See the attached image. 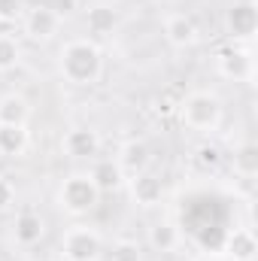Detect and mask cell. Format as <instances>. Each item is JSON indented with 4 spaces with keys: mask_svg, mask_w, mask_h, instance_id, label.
I'll list each match as a JSON object with an SVG mask.
<instances>
[{
    "mask_svg": "<svg viewBox=\"0 0 258 261\" xmlns=\"http://www.w3.org/2000/svg\"><path fill=\"white\" fill-rule=\"evenodd\" d=\"M58 73L70 85H94L104 76V52L94 40H67L58 52Z\"/></svg>",
    "mask_w": 258,
    "mask_h": 261,
    "instance_id": "obj_1",
    "label": "cell"
},
{
    "mask_svg": "<svg viewBox=\"0 0 258 261\" xmlns=\"http://www.w3.org/2000/svg\"><path fill=\"white\" fill-rule=\"evenodd\" d=\"M225 119V107L213 91H192L179 103V122L194 134H213Z\"/></svg>",
    "mask_w": 258,
    "mask_h": 261,
    "instance_id": "obj_2",
    "label": "cell"
},
{
    "mask_svg": "<svg viewBox=\"0 0 258 261\" xmlns=\"http://www.w3.org/2000/svg\"><path fill=\"white\" fill-rule=\"evenodd\" d=\"M100 203V192L88 173H70L58 186V206L67 216H88Z\"/></svg>",
    "mask_w": 258,
    "mask_h": 261,
    "instance_id": "obj_3",
    "label": "cell"
},
{
    "mask_svg": "<svg viewBox=\"0 0 258 261\" xmlns=\"http://www.w3.org/2000/svg\"><path fill=\"white\" fill-rule=\"evenodd\" d=\"M61 252L67 261H100L104 240L91 225H73L61 237Z\"/></svg>",
    "mask_w": 258,
    "mask_h": 261,
    "instance_id": "obj_4",
    "label": "cell"
},
{
    "mask_svg": "<svg viewBox=\"0 0 258 261\" xmlns=\"http://www.w3.org/2000/svg\"><path fill=\"white\" fill-rule=\"evenodd\" d=\"M225 28L231 43H249L258 31V6L255 0H237L225 12Z\"/></svg>",
    "mask_w": 258,
    "mask_h": 261,
    "instance_id": "obj_5",
    "label": "cell"
},
{
    "mask_svg": "<svg viewBox=\"0 0 258 261\" xmlns=\"http://www.w3.org/2000/svg\"><path fill=\"white\" fill-rule=\"evenodd\" d=\"M21 24H24V34H28L34 43H49V40L58 34V28H61V12L40 3V6H34V9H24Z\"/></svg>",
    "mask_w": 258,
    "mask_h": 261,
    "instance_id": "obj_6",
    "label": "cell"
},
{
    "mask_svg": "<svg viewBox=\"0 0 258 261\" xmlns=\"http://www.w3.org/2000/svg\"><path fill=\"white\" fill-rule=\"evenodd\" d=\"M61 152L73 161H94L100 152V134L94 128H70L61 137Z\"/></svg>",
    "mask_w": 258,
    "mask_h": 261,
    "instance_id": "obj_7",
    "label": "cell"
},
{
    "mask_svg": "<svg viewBox=\"0 0 258 261\" xmlns=\"http://www.w3.org/2000/svg\"><path fill=\"white\" fill-rule=\"evenodd\" d=\"M216 67H219V73H222L225 79H234V82H237V79H252V58H249V49H243V46H237V43L219 49Z\"/></svg>",
    "mask_w": 258,
    "mask_h": 261,
    "instance_id": "obj_8",
    "label": "cell"
},
{
    "mask_svg": "<svg viewBox=\"0 0 258 261\" xmlns=\"http://www.w3.org/2000/svg\"><path fill=\"white\" fill-rule=\"evenodd\" d=\"M164 37L173 49H192L194 43L200 40V31H197V21L186 12H170L164 18Z\"/></svg>",
    "mask_w": 258,
    "mask_h": 261,
    "instance_id": "obj_9",
    "label": "cell"
},
{
    "mask_svg": "<svg viewBox=\"0 0 258 261\" xmlns=\"http://www.w3.org/2000/svg\"><path fill=\"white\" fill-rule=\"evenodd\" d=\"M149 161H152V152H149L146 140H125L119 155H116V164L122 167V173L128 179L137 176V173H143V170H149Z\"/></svg>",
    "mask_w": 258,
    "mask_h": 261,
    "instance_id": "obj_10",
    "label": "cell"
},
{
    "mask_svg": "<svg viewBox=\"0 0 258 261\" xmlns=\"http://www.w3.org/2000/svg\"><path fill=\"white\" fill-rule=\"evenodd\" d=\"M128 186H131L134 203H140V206H146V210H149V206H158V203L164 200V182H161L158 176H152L149 170L131 176Z\"/></svg>",
    "mask_w": 258,
    "mask_h": 261,
    "instance_id": "obj_11",
    "label": "cell"
},
{
    "mask_svg": "<svg viewBox=\"0 0 258 261\" xmlns=\"http://www.w3.org/2000/svg\"><path fill=\"white\" fill-rule=\"evenodd\" d=\"M43 234H46V222H43L40 213L24 210V213L15 216V222H12V240L18 246H37L43 240Z\"/></svg>",
    "mask_w": 258,
    "mask_h": 261,
    "instance_id": "obj_12",
    "label": "cell"
},
{
    "mask_svg": "<svg viewBox=\"0 0 258 261\" xmlns=\"http://www.w3.org/2000/svg\"><path fill=\"white\" fill-rule=\"evenodd\" d=\"M222 252L231 261H255V255H258L255 234H252L249 228H234V231H228Z\"/></svg>",
    "mask_w": 258,
    "mask_h": 261,
    "instance_id": "obj_13",
    "label": "cell"
},
{
    "mask_svg": "<svg viewBox=\"0 0 258 261\" xmlns=\"http://www.w3.org/2000/svg\"><path fill=\"white\" fill-rule=\"evenodd\" d=\"M88 176H91V182L97 186L100 195H104V192H116V189L125 182V173H122V167L116 164V158H94Z\"/></svg>",
    "mask_w": 258,
    "mask_h": 261,
    "instance_id": "obj_14",
    "label": "cell"
},
{
    "mask_svg": "<svg viewBox=\"0 0 258 261\" xmlns=\"http://www.w3.org/2000/svg\"><path fill=\"white\" fill-rule=\"evenodd\" d=\"M179 240H183V234H179V228H176L173 219H158L149 228V246L155 252H173L179 246Z\"/></svg>",
    "mask_w": 258,
    "mask_h": 261,
    "instance_id": "obj_15",
    "label": "cell"
},
{
    "mask_svg": "<svg viewBox=\"0 0 258 261\" xmlns=\"http://www.w3.org/2000/svg\"><path fill=\"white\" fill-rule=\"evenodd\" d=\"M28 125H0V155L3 158H21L28 152Z\"/></svg>",
    "mask_w": 258,
    "mask_h": 261,
    "instance_id": "obj_16",
    "label": "cell"
},
{
    "mask_svg": "<svg viewBox=\"0 0 258 261\" xmlns=\"http://www.w3.org/2000/svg\"><path fill=\"white\" fill-rule=\"evenodd\" d=\"M116 24H119V15H116L113 6H107V3H94V6H88V12H85V28H88L94 37H107V34H113Z\"/></svg>",
    "mask_w": 258,
    "mask_h": 261,
    "instance_id": "obj_17",
    "label": "cell"
},
{
    "mask_svg": "<svg viewBox=\"0 0 258 261\" xmlns=\"http://www.w3.org/2000/svg\"><path fill=\"white\" fill-rule=\"evenodd\" d=\"M231 167H234V173H237L240 179H255L258 176V146L252 140H246V143H240V146L234 149Z\"/></svg>",
    "mask_w": 258,
    "mask_h": 261,
    "instance_id": "obj_18",
    "label": "cell"
},
{
    "mask_svg": "<svg viewBox=\"0 0 258 261\" xmlns=\"http://www.w3.org/2000/svg\"><path fill=\"white\" fill-rule=\"evenodd\" d=\"M31 119V103L21 94H3L0 97V125H28Z\"/></svg>",
    "mask_w": 258,
    "mask_h": 261,
    "instance_id": "obj_19",
    "label": "cell"
},
{
    "mask_svg": "<svg viewBox=\"0 0 258 261\" xmlns=\"http://www.w3.org/2000/svg\"><path fill=\"white\" fill-rule=\"evenodd\" d=\"M18 61H21V46H18V40L9 37V34H0V73L15 70Z\"/></svg>",
    "mask_w": 258,
    "mask_h": 261,
    "instance_id": "obj_20",
    "label": "cell"
},
{
    "mask_svg": "<svg viewBox=\"0 0 258 261\" xmlns=\"http://www.w3.org/2000/svg\"><path fill=\"white\" fill-rule=\"evenodd\" d=\"M197 164H200V170H207V173H213V170H219L222 167V149L216 146V143H200L197 146Z\"/></svg>",
    "mask_w": 258,
    "mask_h": 261,
    "instance_id": "obj_21",
    "label": "cell"
},
{
    "mask_svg": "<svg viewBox=\"0 0 258 261\" xmlns=\"http://www.w3.org/2000/svg\"><path fill=\"white\" fill-rule=\"evenodd\" d=\"M110 261H143V249L137 240H119L110 252Z\"/></svg>",
    "mask_w": 258,
    "mask_h": 261,
    "instance_id": "obj_22",
    "label": "cell"
},
{
    "mask_svg": "<svg viewBox=\"0 0 258 261\" xmlns=\"http://www.w3.org/2000/svg\"><path fill=\"white\" fill-rule=\"evenodd\" d=\"M24 15V0H0V21L12 24Z\"/></svg>",
    "mask_w": 258,
    "mask_h": 261,
    "instance_id": "obj_23",
    "label": "cell"
},
{
    "mask_svg": "<svg viewBox=\"0 0 258 261\" xmlns=\"http://www.w3.org/2000/svg\"><path fill=\"white\" fill-rule=\"evenodd\" d=\"M12 203H15V186L0 173V213H6Z\"/></svg>",
    "mask_w": 258,
    "mask_h": 261,
    "instance_id": "obj_24",
    "label": "cell"
}]
</instances>
